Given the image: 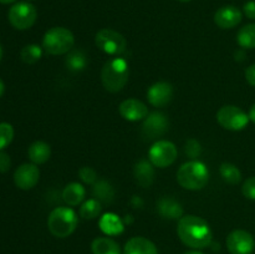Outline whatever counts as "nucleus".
Wrapping results in <instances>:
<instances>
[{
	"label": "nucleus",
	"mask_w": 255,
	"mask_h": 254,
	"mask_svg": "<svg viewBox=\"0 0 255 254\" xmlns=\"http://www.w3.org/2000/svg\"><path fill=\"white\" fill-rule=\"evenodd\" d=\"M177 233L182 243L193 249H204L211 246L213 233L208 222L197 216H184L179 219Z\"/></svg>",
	"instance_id": "obj_1"
},
{
	"label": "nucleus",
	"mask_w": 255,
	"mask_h": 254,
	"mask_svg": "<svg viewBox=\"0 0 255 254\" xmlns=\"http://www.w3.org/2000/svg\"><path fill=\"white\" fill-rule=\"evenodd\" d=\"M128 64L122 57H114L104 65L101 71L102 85L110 92H119L128 81Z\"/></svg>",
	"instance_id": "obj_2"
},
{
	"label": "nucleus",
	"mask_w": 255,
	"mask_h": 254,
	"mask_svg": "<svg viewBox=\"0 0 255 254\" xmlns=\"http://www.w3.org/2000/svg\"><path fill=\"white\" fill-rule=\"evenodd\" d=\"M177 181L184 189L198 191L204 188L208 183L209 171L203 162L193 159L179 167L177 172Z\"/></svg>",
	"instance_id": "obj_3"
},
{
	"label": "nucleus",
	"mask_w": 255,
	"mask_h": 254,
	"mask_svg": "<svg viewBox=\"0 0 255 254\" xmlns=\"http://www.w3.org/2000/svg\"><path fill=\"white\" fill-rule=\"evenodd\" d=\"M79 218L74 209L69 207H57L47 218V228L52 236L57 238H66L71 236L77 228Z\"/></svg>",
	"instance_id": "obj_4"
},
{
	"label": "nucleus",
	"mask_w": 255,
	"mask_h": 254,
	"mask_svg": "<svg viewBox=\"0 0 255 254\" xmlns=\"http://www.w3.org/2000/svg\"><path fill=\"white\" fill-rule=\"evenodd\" d=\"M75 44L74 34L69 29L55 26L47 30L42 39V47L50 55H64L71 51Z\"/></svg>",
	"instance_id": "obj_5"
},
{
	"label": "nucleus",
	"mask_w": 255,
	"mask_h": 254,
	"mask_svg": "<svg viewBox=\"0 0 255 254\" xmlns=\"http://www.w3.org/2000/svg\"><path fill=\"white\" fill-rule=\"evenodd\" d=\"M97 47L112 56L122 55L127 49V41L122 34L112 29H101L95 37Z\"/></svg>",
	"instance_id": "obj_6"
},
{
	"label": "nucleus",
	"mask_w": 255,
	"mask_h": 254,
	"mask_svg": "<svg viewBox=\"0 0 255 254\" xmlns=\"http://www.w3.org/2000/svg\"><path fill=\"white\" fill-rule=\"evenodd\" d=\"M9 21L15 29L26 30L35 24L37 17L36 7L27 1L15 2L9 10Z\"/></svg>",
	"instance_id": "obj_7"
},
{
	"label": "nucleus",
	"mask_w": 255,
	"mask_h": 254,
	"mask_svg": "<svg viewBox=\"0 0 255 254\" xmlns=\"http://www.w3.org/2000/svg\"><path fill=\"white\" fill-rule=\"evenodd\" d=\"M217 120L223 128L229 131H242L248 125L249 115L239 107L226 105L217 112Z\"/></svg>",
	"instance_id": "obj_8"
},
{
	"label": "nucleus",
	"mask_w": 255,
	"mask_h": 254,
	"mask_svg": "<svg viewBox=\"0 0 255 254\" xmlns=\"http://www.w3.org/2000/svg\"><path fill=\"white\" fill-rule=\"evenodd\" d=\"M177 153H178L177 147L174 146L173 142L161 139L152 144L148 151V158L154 167L166 168L176 161Z\"/></svg>",
	"instance_id": "obj_9"
},
{
	"label": "nucleus",
	"mask_w": 255,
	"mask_h": 254,
	"mask_svg": "<svg viewBox=\"0 0 255 254\" xmlns=\"http://www.w3.org/2000/svg\"><path fill=\"white\" fill-rule=\"evenodd\" d=\"M168 126L169 121L166 115L159 111L152 112V114L147 115L143 124H142V136L147 141L157 139L168 131Z\"/></svg>",
	"instance_id": "obj_10"
},
{
	"label": "nucleus",
	"mask_w": 255,
	"mask_h": 254,
	"mask_svg": "<svg viewBox=\"0 0 255 254\" xmlns=\"http://www.w3.org/2000/svg\"><path fill=\"white\" fill-rule=\"evenodd\" d=\"M227 249L231 254H253L255 241L249 232L236 229L227 237Z\"/></svg>",
	"instance_id": "obj_11"
},
{
	"label": "nucleus",
	"mask_w": 255,
	"mask_h": 254,
	"mask_svg": "<svg viewBox=\"0 0 255 254\" xmlns=\"http://www.w3.org/2000/svg\"><path fill=\"white\" fill-rule=\"evenodd\" d=\"M40 178V171L34 163H24L16 168L14 173V183L22 191L34 188Z\"/></svg>",
	"instance_id": "obj_12"
},
{
	"label": "nucleus",
	"mask_w": 255,
	"mask_h": 254,
	"mask_svg": "<svg viewBox=\"0 0 255 254\" xmlns=\"http://www.w3.org/2000/svg\"><path fill=\"white\" fill-rule=\"evenodd\" d=\"M147 99L154 107L166 106L173 99V86L164 81L156 82L147 91Z\"/></svg>",
	"instance_id": "obj_13"
},
{
	"label": "nucleus",
	"mask_w": 255,
	"mask_h": 254,
	"mask_svg": "<svg viewBox=\"0 0 255 254\" xmlns=\"http://www.w3.org/2000/svg\"><path fill=\"white\" fill-rule=\"evenodd\" d=\"M243 19L241 10L234 5H226L219 7L214 14V22L221 29H232L236 27Z\"/></svg>",
	"instance_id": "obj_14"
},
{
	"label": "nucleus",
	"mask_w": 255,
	"mask_h": 254,
	"mask_svg": "<svg viewBox=\"0 0 255 254\" xmlns=\"http://www.w3.org/2000/svg\"><path fill=\"white\" fill-rule=\"evenodd\" d=\"M120 115L127 121H139L146 119L148 109L142 101L136 99H127L120 104Z\"/></svg>",
	"instance_id": "obj_15"
},
{
	"label": "nucleus",
	"mask_w": 255,
	"mask_h": 254,
	"mask_svg": "<svg viewBox=\"0 0 255 254\" xmlns=\"http://www.w3.org/2000/svg\"><path fill=\"white\" fill-rule=\"evenodd\" d=\"M125 254H158L153 242L144 237H133L125 244Z\"/></svg>",
	"instance_id": "obj_16"
},
{
	"label": "nucleus",
	"mask_w": 255,
	"mask_h": 254,
	"mask_svg": "<svg viewBox=\"0 0 255 254\" xmlns=\"http://www.w3.org/2000/svg\"><path fill=\"white\" fill-rule=\"evenodd\" d=\"M133 174L136 182L143 188L151 186L154 181V168L153 164L151 162L146 161V159H141L134 164Z\"/></svg>",
	"instance_id": "obj_17"
},
{
	"label": "nucleus",
	"mask_w": 255,
	"mask_h": 254,
	"mask_svg": "<svg viewBox=\"0 0 255 254\" xmlns=\"http://www.w3.org/2000/svg\"><path fill=\"white\" fill-rule=\"evenodd\" d=\"M157 209L163 218L167 219H181L183 217V208L181 203L171 197H162L157 202Z\"/></svg>",
	"instance_id": "obj_18"
},
{
	"label": "nucleus",
	"mask_w": 255,
	"mask_h": 254,
	"mask_svg": "<svg viewBox=\"0 0 255 254\" xmlns=\"http://www.w3.org/2000/svg\"><path fill=\"white\" fill-rule=\"evenodd\" d=\"M100 229L107 236H119L124 232L125 226L122 219L115 213H106L99 222Z\"/></svg>",
	"instance_id": "obj_19"
},
{
	"label": "nucleus",
	"mask_w": 255,
	"mask_h": 254,
	"mask_svg": "<svg viewBox=\"0 0 255 254\" xmlns=\"http://www.w3.org/2000/svg\"><path fill=\"white\" fill-rule=\"evenodd\" d=\"M30 161L34 164H42L49 161L51 156V148L49 144L44 141H35L30 144L27 149Z\"/></svg>",
	"instance_id": "obj_20"
},
{
	"label": "nucleus",
	"mask_w": 255,
	"mask_h": 254,
	"mask_svg": "<svg viewBox=\"0 0 255 254\" xmlns=\"http://www.w3.org/2000/svg\"><path fill=\"white\" fill-rule=\"evenodd\" d=\"M85 196H86V191H85L84 186L77 182L69 183L62 191V199L65 201V203L72 207L79 206L85 199Z\"/></svg>",
	"instance_id": "obj_21"
},
{
	"label": "nucleus",
	"mask_w": 255,
	"mask_h": 254,
	"mask_svg": "<svg viewBox=\"0 0 255 254\" xmlns=\"http://www.w3.org/2000/svg\"><path fill=\"white\" fill-rule=\"evenodd\" d=\"M91 251L94 254H121L119 244L109 237H99L94 239Z\"/></svg>",
	"instance_id": "obj_22"
},
{
	"label": "nucleus",
	"mask_w": 255,
	"mask_h": 254,
	"mask_svg": "<svg viewBox=\"0 0 255 254\" xmlns=\"http://www.w3.org/2000/svg\"><path fill=\"white\" fill-rule=\"evenodd\" d=\"M92 196L100 201L101 203H111L115 198V189L107 181H97L96 183L92 184Z\"/></svg>",
	"instance_id": "obj_23"
},
{
	"label": "nucleus",
	"mask_w": 255,
	"mask_h": 254,
	"mask_svg": "<svg viewBox=\"0 0 255 254\" xmlns=\"http://www.w3.org/2000/svg\"><path fill=\"white\" fill-rule=\"evenodd\" d=\"M65 65L70 71L79 72L86 67L87 56L82 50H71L65 59Z\"/></svg>",
	"instance_id": "obj_24"
},
{
	"label": "nucleus",
	"mask_w": 255,
	"mask_h": 254,
	"mask_svg": "<svg viewBox=\"0 0 255 254\" xmlns=\"http://www.w3.org/2000/svg\"><path fill=\"white\" fill-rule=\"evenodd\" d=\"M237 41L243 49H255V24L244 25L238 31Z\"/></svg>",
	"instance_id": "obj_25"
},
{
	"label": "nucleus",
	"mask_w": 255,
	"mask_h": 254,
	"mask_svg": "<svg viewBox=\"0 0 255 254\" xmlns=\"http://www.w3.org/2000/svg\"><path fill=\"white\" fill-rule=\"evenodd\" d=\"M221 176L227 183L229 184H237L241 182L242 179V173L239 171V168L237 166H234L233 163H228V162H224L221 164Z\"/></svg>",
	"instance_id": "obj_26"
},
{
	"label": "nucleus",
	"mask_w": 255,
	"mask_h": 254,
	"mask_svg": "<svg viewBox=\"0 0 255 254\" xmlns=\"http://www.w3.org/2000/svg\"><path fill=\"white\" fill-rule=\"evenodd\" d=\"M101 209V202L97 201L96 198L89 199L80 208V216L85 219H95L100 216Z\"/></svg>",
	"instance_id": "obj_27"
},
{
	"label": "nucleus",
	"mask_w": 255,
	"mask_h": 254,
	"mask_svg": "<svg viewBox=\"0 0 255 254\" xmlns=\"http://www.w3.org/2000/svg\"><path fill=\"white\" fill-rule=\"evenodd\" d=\"M42 49L36 44H29L20 51V57L25 64H35L41 59Z\"/></svg>",
	"instance_id": "obj_28"
},
{
	"label": "nucleus",
	"mask_w": 255,
	"mask_h": 254,
	"mask_svg": "<svg viewBox=\"0 0 255 254\" xmlns=\"http://www.w3.org/2000/svg\"><path fill=\"white\" fill-rule=\"evenodd\" d=\"M14 138V128L7 122H0V151L6 148Z\"/></svg>",
	"instance_id": "obj_29"
},
{
	"label": "nucleus",
	"mask_w": 255,
	"mask_h": 254,
	"mask_svg": "<svg viewBox=\"0 0 255 254\" xmlns=\"http://www.w3.org/2000/svg\"><path fill=\"white\" fill-rule=\"evenodd\" d=\"M80 178L86 184H95L97 182V173L91 167H82L79 171Z\"/></svg>",
	"instance_id": "obj_30"
},
{
	"label": "nucleus",
	"mask_w": 255,
	"mask_h": 254,
	"mask_svg": "<svg viewBox=\"0 0 255 254\" xmlns=\"http://www.w3.org/2000/svg\"><path fill=\"white\" fill-rule=\"evenodd\" d=\"M184 151H186V154L188 157H191V158H197V157L201 154V144H199V142L197 141V139L194 138H191L187 141L186 143V147H184Z\"/></svg>",
	"instance_id": "obj_31"
},
{
	"label": "nucleus",
	"mask_w": 255,
	"mask_h": 254,
	"mask_svg": "<svg viewBox=\"0 0 255 254\" xmlns=\"http://www.w3.org/2000/svg\"><path fill=\"white\" fill-rule=\"evenodd\" d=\"M242 192H243L244 197L255 201V176L249 177L248 179H246L243 187H242Z\"/></svg>",
	"instance_id": "obj_32"
},
{
	"label": "nucleus",
	"mask_w": 255,
	"mask_h": 254,
	"mask_svg": "<svg viewBox=\"0 0 255 254\" xmlns=\"http://www.w3.org/2000/svg\"><path fill=\"white\" fill-rule=\"evenodd\" d=\"M11 167V158L9 154L4 151H0V172L6 173Z\"/></svg>",
	"instance_id": "obj_33"
},
{
	"label": "nucleus",
	"mask_w": 255,
	"mask_h": 254,
	"mask_svg": "<svg viewBox=\"0 0 255 254\" xmlns=\"http://www.w3.org/2000/svg\"><path fill=\"white\" fill-rule=\"evenodd\" d=\"M243 11L247 17L255 20V0H251V1L246 2L243 7Z\"/></svg>",
	"instance_id": "obj_34"
},
{
	"label": "nucleus",
	"mask_w": 255,
	"mask_h": 254,
	"mask_svg": "<svg viewBox=\"0 0 255 254\" xmlns=\"http://www.w3.org/2000/svg\"><path fill=\"white\" fill-rule=\"evenodd\" d=\"M246 79L248 81V84H251L252 86L255 87V64L251 65L246 70Z\"/></svg>",
	"instance_id": "obj_35"
},
{
	"label": "nucleus",
	"mask_w": 255,
	"mask_h": 254,
	"mask_svg": "<svg viewBox=\"0 0 255 254\" xmlns=\"http://www.w3.org/2000/svg\"><path fill=\"white\" fill-rule=\"evenodd\" d=\"M249 120H251L253 124H255V104L251 107V111H249Z\"/></svg>",
	"instance_id": "obj_36"
},
{
	"label": "nucleus",
	"mask_w": 255,
	"mask_h": 254,
	"mask_svg": "<svg viewBox=\"0 0 255 254\" xmlns=\"http://www.w3.org/2000/svg\"><path fill=\"white\" fill-rule=\"evenodd\" d=\"M4 92H5V85H4V82H2V80L0 79V97L4 95Z\"/></svg>",
	"instance_id": "obj_37"
},
{
	"label": "nucleus",
	"mask_w": 255,
	"mask_h": 254,
	"mask_svg": "<svg viewBox=\"0 0 255 254\" xmlns=\"http://www.w3.org/2000/svg\"><path fill=\"white\" fill-rule=\"evenodd\" d=\"M17 0H0V4H14V2H16Z\"/></svg>",
	"instance_id": "obj_38"
},
{
	"label": "nucleus",
	"mask_w": 255,
	"mask_h": 254,
	"mask_svg": "<svg viewBox=\"0 0 255 254\" xmlns=\"http://www.w3.org/2000/svg\"><path fill=\"white\" fill-rule=\"evenodd\" d=\"M184 254H203L202 252H198V249H194V251H189V252H186Z\"/></svg>",
	"instance_id": "obj_39"
},
{
	"label": "nucleus",
	"mask_w": 255,
	"mask_h": 254,
	"mask_svg": "<svg viewBox=\"0 0 255 254\" xmlns=\"http://www.w3.org/2000/svg\"><path fill=\"white\" fill-rule=\"evenodd\" d=\"M1 57H2V49H1V45H0V61H1Z\"/></svg>",
	"instance_id": "obj_40"
},
{
	"label": "nucleus",
	"mask_w": 255,
	"mask_h": 254,
	"mask_svg": "<svg viewBox=\"0 0 255 254\" xmlns=\"http://www.w3.org/2000/svg\"><path fill=\"white\" fill-rule=\"evenodd\" d=\"M178 1H181V2H188V1H191V0H178Z\"/></svg>",
	"instance_id": "obj_41"
}]
</instances>
